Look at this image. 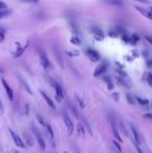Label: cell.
Masks as SVG:
<instances>
[{
  "label": "cell",
  "instance_id": "1",
  "mask_svg": "<svg viewBox=\"0 0 152 153\" xmlns=\"http://www.w3.org/2000/svg\"><path fill=\"white\" fill-rule=\"evenodd\" d=\"M39 56H40V61H41V64H42L43 68L46 69V70L51 68V62L49 61L48 56H47L44 49H39Z\"/></svg>",
  "mask_w": 152,
  "mask_h": 153
},
{
  "label": "cell",
  "instance_id": "2",
  "mask_svg": "<svg viewBox=\"0 0 152 153\" xmlns=\"http://www.w3.org/2000/svg\"><path fill=\"white\" fill-rule=\"evenodd\" d=\"M33 133H35V137H36V139H37L40 147L44 150L45 148H46V143H45L44 139H43L42 134H41V132L39 131V129L36 126H33Z\"/></svg>",
  "mask_w": 152,
  "mask_h": 153
},
{
  "label": "cell",
  "instance_id": "3",
  "mask_svg": "<svg viewBox=\"0 0 152 153\" xmlns=\"http://www.w3.org/2000/svg\"><path fill=\"white\" fill-rule=\"evenodd\" d=\"M51 83H52L53 88L55 90V95H56V100L57 101H61L64 97V91L62 89V87L59 85V83L55 82L54 80H51Z\"/></svg>",
  "mask_w": 152,
  "mask_h": 153
},
{
  "label": "cell",
  "instance_id": "4",
  "mask_svg": "<svg viewBox=\"0 0 152 153\" xmlns=\"http://www.w3.org/2000/svg\"><path fill=\"white\" fill-rule=\"evenodd\" d=\"M64 122H65V125L67 127V130L70 134L73 133V130H74V124L72 122V120L70 119V117L68 116V114H64Z\"/></svg>",
  "mask_w": 152,
  "mask_h": 153
},
{
  "label": "cell",
  "instance_id": "5",
  "mask_svg": "<svg viewBox=\"0 0 152 153\" xmlns=\"http://www.w3.org/2000/svg\"><path fill=\"white\" fill-rule=\"evenodd\" d=\"M10 135H12V139H13V141H14V143L16 144L18 147H20V148H24L25 147V144L23 143L22 139H20V137H19L16 132H14V130L10 129Z\"/></svg>",
  "mask_w": 152,
  "mask_h": 153
},
{
  "label": "cell",
  "instance_id": "6",
  "mask_svg": "<svg viewBox=\"0 0 152 153\" xmlns=\"http://www.w3.org/2000/svg\"><path fill=\"white\" fill-rule=\"evenodd\" d=\"M1 82H2V85H3L4 90H5L6 95H7V97H8V99H10V101H13V99H14V92H13L12 88L10 87V85H8V83L6 82V80L4 78L1 79Z\"/></svg>",
  "mask_w": 152,
  "mask_h": 153
},
{
  "label": "cell",
  "instance_id": "7",
  "mask_svg": "<svg viewBox=\"0 0 152 153\" xmlns=\"http://www.w3.org/2000/svg\"><path fill=\"white\" fill-rule=\"evenodd\" d=\"M87 55L92 62L100 61V54L96 50H93V49H87Z\"/></svg>",
  "mask_w": 152,
  "mask_h": 153
},
{
  "label": "cell",
  "instance_id": "8",
  "mask_svg": "<svg viewBox=\"0 0 152 153\" xmlns=\"http://www.w3.org/2000/svg\"><path fill=\"white\" fill-rule=\"evenodd\" d=\"M106 69H108V65H106L105 62H102V64H100L99 66L96 68L95 72H94V76L98 77V76H100V75H102L106 71Z\"/></svg>",
  "mask_w": 152,
  "mask_h": 153
},
{
  "label": "cell",
  "instance_id": "9",
  "mask_svg": "<svg viewBox=\"0 0 152 153\" xmlns=\"http://www.w3.org/2000/svg\"><path fill=\"white\" fill-rule=\"evenodd\" d=\"M110 124H112V128H113V132H114V135H115V137L118 140L119 142H122V139H121V137H120V134H119V132H118V128H117V126H116V122H115V119L114 118H110Z\"/></svg>",
  "mask_w": 152,
  "mask_h": 153
},
{
  "label": "cell",
  "instance_id": "10",
  "mask_svg": "<svg viewBox=\"0 0 152 153\" xmlns=\"http://www.w3.org/2000/svg\"><path fill=\"white\" fill-rule=\"evenodd\" d=\"M40 93H41V95H42V96H43V98L45 99V101H46V102H47V104H48L49 106L51 107V108H52V109H55V108H56V107H55V105H54V103H53L52 99H51L50 97H49L48 95L46 94V93L43 92V91H41Z\"/></svg>",
  "mask_w": 152,
  "mask_h": 153
},
{
  "label": "cell",
  "instance_id": "11",
  "mask_svg": "<svg viewBox=\"0 0 152 153\" xmlns=\"http://www.w3.org/2000/svg\"><path fill=\"white\" fill-rule=\"evenodd\" d=\"M130 128H131V131H132V134H133V137H134V142H136V144H139L140 145L141 144V137H140V134H139L138 130H136V128L133 126V125H130Z\"/></svg>",
  "mask_w": 152,
  "mask_h": 153
},
{
  "label": "cell",
  "instance_id": "12",
  "mask_svg": "<svg viewBox=\"0 0 152 153\" xmlns=\"http://www.w3.org/2000/svg\"><path fill=\"white\" fill-rule=\"evenodd\" d=\"M23 137H24V140H25V143L28 147H33V139L28 132H24L23 133Z\"/></svg>",
  "mask_w": 152,
  "mask_h": 153
},
{
  "label": "cell",
  "instance_id": "13",
  "mask_svg": "<svg viewBox=\"0 0 152 153\" xmlns=\"http://www.w3.org/2000/svg\"><path fill=\"white\" fill-rule=\"evenodd\" d=\"M136 10H139V12L141 13L142 15H144L146 18H148V19H150V20H152V10H144V8H141V7H139V6H136Z\"/></svg>",
  "mask_w": 152,
  "mask_h": 153
},
{
  "label": "cell",
  "instance_id": "14",
  "mask_svg": "<svg viewBox=\"0 0 152 153\" xmlns=\"http://www.w3.org/2000/svg\"><path fill=\"white\" fill-rule=\"evenodd\" d=\"M92 31H93V33L95 34V36H98L100 39L103 38V32H102V30L99 28V27L93 26V27H92Z\"/></svg>",
  "mask_w": 152,
  "mask_h": 153
},
{
  "label": "cell",
  "instance_id": "15",
  "mask_svg": "<svg viewBox=\"0 0 152 153\" xmlns=\"http://www.w3.org/2000/svg\"><path fill=\"white\" fill-rule=\"evenodd\" d=\"M85 127H83L81 124H78V126H77V133H78L79 137H85Z\"/></svg>",
  "mask_w": 152,
  "mask_h": 153
},
{
  "label": "cell",
  "instance_id": "16",
  "mask_svg": "<svg viewBox=\"0 0 152 153\" xmlns=\"http://www.w3.org/2000/svg\"><path fill=\"white\" fill-rule=\"evenodd\" d=\"M19 79H20V82H21V83H22V85H23V87H24V89L26 90V91L28 92L29 94H33V92H31L30 88H29V85H27L26 82H25V81H24V79H23V78H22V77H21V76H19Z\"/></svg>",
  "mask_w": 152,
  "mask_h": 153
},
{
  "label": "cell",
  "instance_id": "17",
  "mask_svg": "<svg viewBox=\"0 0 152 153\" xmlns=\"http://www.w3.org/2000/svg\"><path fill=\"white\" fill-rule=\"evenodd\" d=\"M46 129H47V132H48L49 137H51V139H53L54 137V134H53V130H52V127H51L50 124H48V123H46Z\"/></svg>",
  "mask_w": 152,
  "mask_h": 153
},
{
  "label": "cell",
  "instance_id": "18",
  "mask_svg": "<svg viewBox=\"0 0 152 153\" xmlns=\"http://www.w3.org/2000/svg\"><path fill=\"white\" fill-rule=\"evenodd\" d=\"M136 101H138L139 103H140V105H148L149 104V101L148 100H146V99H142V98H140V97H136Z\"/></svg>",
  "mask_w": 152,
  "mask_h": 153
},
{
  "label": "cell",
  "instance_id": "19",
  "mask_svg": "<svg viewBox=\"0 0 152 153\" xmlns=\"http://www.w3.org/2000/svg\"><path fill=\"white\" fill-rule=\"evenodd\" d=\"M126 99H127V101H128V102H129V104L134 105V103H136V101H134V97L132 96V95L127 94V95H126Z\"/></svg>",
  "mask_w": 152,
  "mask_h": 153
},
{
  "label": "cell",
  "instance_id": "20",
  "mask_svg": "<svg viewBox=\"0 0 152 153\" xmlns=\"http://www.w3.org/2000/svg\"><path fill=\"white\" fill-rule=\"evenodd\" d=\"M10 15V10H7V8H5V10H0V19L4 18V17L8 16Z\"/></svg>",
  "mask_w": 152,
  "mask_h": 153
},
{
  "label": "cell",
  "instance_id": "21",
  "mask_svg": "<svg viewBox=\"0 0 152 153\" xmlns=\"http://www.w3.org/2000/svg\"><path fill=\"white\" fill-rule=\"evenodd\" d=\"M37 119H38V121H39V123H40L41 125H43V126H46V122H45L44 118H43L40 114H37Z\"/></svg>",
  "mask_w": 152,
  "mask_h": 153
},
{
  "label": "cell",
  "instance_id": "22",
  "mask_svg": "<svg viewBox=\"0 0 152 153\" xmlns=\"http://www.w3.org/2000/svg\"><path fill=\"white\" fill-rule=\"evenodd\" d=\"M146 80L148 85H150L152 87V73H146Z\"/></svg>",
  "mask_w": 152,
  "mask_h": 153
},
{
  "label": "cell",
  "instance_id": "23",
  "mask_svg": "<svg viewBox=\"0 0 152 153\" xmlns=\"http://www.w3.org/2000/svg\"><path fill=\"white\" fill-rule=\"evenodd\" d=\"M75 98H76V101H77V103H78V105H79V107H81V108H83L85 107V103H83V101L81 100L80 98H79L78 96H75Z\"/></svg>",
  "mask_w": 152,
  "mask_h": 153
},
{
  "label": "cell",
  "instance_id": "24",
  "mask_svg": "<svg viewBox=\"0 0 152 153\" xmlns=\"http://www.w3.org/2000/svg\"><path fill=\"white\" fill-rule=\"evenodd\" d=\"M70 107H71V111H73L74 116H75L76 118H79V113H78V111H77V109L75 108V107H74V106H73V105H72V104L70 105Z\"/></svg>",
  "mask_w": 152,
  "mask_h": 153
},
{
  "label": "cell",
  "instance_id": "25",
  "mask_svg": "<svg viewBox=\"0 0 152 153\" xmlns=\"http://www.w3.org/2000/svg\"><path fill=\"white\" fill-rule=\"evenodd\" d=\"M71 42L73 43V44H76V45L80 44V41H79V39L77 38V36H73V38L71 39Z\"/></svg>",
  "mask_w": 152,
  "mask_h": 153
},
{
  "label": "cell",
  "instance_id": "26",
  "mask_svg": "<svg viewBox=\"0 0 152 153\" xmlns=\"http://www.w3.org/2000/svg\"><path fill=\"white\" fill-rule=\"evenodd\" d=\"M134 147H136V151H138V153H144V152H143V150L141 149V147H140V145H139V144L134 143Z\"/></svg>",
  "mask_w": 152,
  "mask_h": 153
},
{
  "label": "cell",
  "instance_id": "27",
  "mask_svg": "<svg viewBox=\"0 0 152 153\" xmlns=\"http://www.w3.org/2000/svg\"><path fill=\"white\" fill-rule=\"evenodd\" d=\"M133 1H138L141 3H145V4H150V0H133Z\"/></svg>",
  "mask_w": 152,
  "mask_h": 153
},
{
  "label": "cell",
  "instance_id": "28",
  "mask_svg": "<svg viewBox=\"0 0 152 153\" xmlns=\"http://www.w3.org/2000/svg\"><path fill=\"white\" fill-rule=\"evenodd\" d=\"M5 8H7V6H6V4L4 3V2L0 1V10H5Z\"/></svg>",
  "mask_w": 152,
  "mask_h": 153
},
{
  "label": "cell",
  "instance_id": "29",
  "mask_svg": "<svg viewBox=\"0 0 152 153\" xmlns=\"http://www.w3.org/2000/svg\"><path fill=\"white\" fill-rule=\"evenodd\" d=\"M4 41V33L3 31H0V43H2Z\"/></svg>",
  "mask_w": 152,
  "mask_h": 153
},
{
  "label": "cell",
  "instance_id": "30",
  "mask_svg": "<svg viewBox=\"0 0 152 153\" xmlns=\"http://www.w3.org/2000/svg\"><path fill=\"white\" fill-rule=\"evenodd\" d=\"M114 145L116 146V148H117V149L119 150V151H122V149H121V147H120V145H119V144H118L116 141L114 142Z\"/></svg>",
  "mask_w": 152,
  "mask_h": 153
},
{
  "label": "cell",
  "instance_id": "31",
  "mask_svg": "<svg viewBox=\"0 0 152 153\" xmlns=\"http://www.w3.org/2000/svg\"><path fill=\"white\" fill-rule=\"evenodd\" d=\"M145 39H146V40L148 41V42L150 43V44H152V38H151V36H145Z\"/></svg>",
  "mask_w": 152,
  "mask_h": 153
},
{
  "label": "cell",
  "instance_id": "32",
  "mask_svg": "<svg viewBox=\"0 0 152 153\" xmlns=\"http://www.w3.org/2000/svg\"><path fill=\"white\" fill-rule=\"evenodd\" d=\"M3 113V106H2V102L0 101V114Z\"/></svg>",
  "mask_w": 152,
  "mask_h": 153
},
{
  "label": "cell",
  "instance_id": "33",
  "mask_svg": "<svg viewBox=\"0 0 152 153\" xmlns=\"http://www.w3.org/2000/svg\"><path fill=\"white\" fill-rule=\"evenodd\" d=\"M28 111H29L28 104H26V106H25V114H26V115H28Z\"/></svg>",
  "mask_w": 152,
  "mask_h": 153
},
{
  "label": "cell",
  "instance_id": "34",
  "mask_svg": "<svg viewBox=\"0 0 152 153\" xmlns=\"http://www.w3.org/2000/svg\"><path fill=\"white\" fill-rule=\"evenodd\" d=\"M113 96H114L115 100H119V95H118V94H114Z\"/></svg>",
  "mask_w": 152,
  "mask_h": 153
},
{
  "label": "cell",
  "instance_id": "35",
  "mask_svg": "<svg viewBox=\"0 0 152 153\" xmlns=\"http://www.w3.org/2000/svg\"><path fill=\"white\" fill-rule=\"evenodd\" d=\"M145 118H149V119H152V115H146Z\"/></svg>",
  "mask_w": 152,
  "mask_h": 153
},
{
  "label": "cell",
  "instance_id": "36",
  "mask_svg": "<svg viewBox=\"0 0 152 153\" xmlns=\"http://www.w3.org/2000/svg\"><path fill=\"white\" fill-rule=\"evenodd\" d=\"M113 153H121V151H119V150H117V151H115V150H113Z\"/></svg>",
  "mask_w": 152,
  "mask_h": 153
},
{
  "label": "cell",
  "instance_id": "37",
  "mask_svg": "<svg viewBox=\"0 0 152 153\" xmlns=\"http://www.w3.org/2000/svg\"><path fill=\"white\" fill-rule=\"evenodd\" d=\"M0 31H3V29H2L1 27H0Z\"/></svg>",
  "mask_w": 152,
  "mask_h": 153
},
{
  "label": "cell",
  "instance_id": "38",
  "mask_svg": "<svg viewBox=\"0 0 152 153\" xmlns=\"http://www.w3.org/2000/svg\"><path fill=\"white\" fill-rule=\"evenodd\" d=\"M31 1H35V2H37V1H38V0H31Z\"/></svg>",
  "mask_w": 152,
  "mask_h": 153
},
{
  "label": "cell",
  "instance_id": "39",
  "mask_svg": "<svg viewBox=\"0 0 152 153\" xmlns=\"http://www.w3.org/2000/svg\"><path fill=\"white\" fill-rule=\"evenodd\" d=\"M15 153H19V152H15Z\"/></svg>",
  "mask_w": 152,
  "mask_h": 153
},
{
  "label": "cell",
  "instance_id": "40",
  "mask_svg": "<svg viewBox=\"0 0 152 153\" xmlns=\"http://www.w3.org/2000/svg\"><path fill=\"white\" fill-rule=\"evenodd\" d=\"M150 10H152V7H151V8H150Z\"/></svg>",
  "mask_w": 152,
  "mask_h": 153
}]
</instances>
